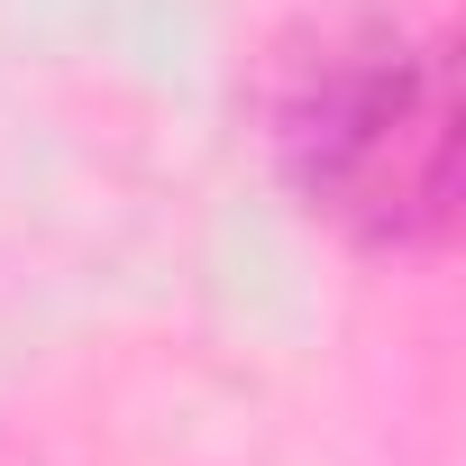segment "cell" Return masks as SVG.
I'll list each match as a JSON object with an SVG mask.
<instances>
[{"label":"cell","mask_w":466,"mask_h":466,"mask_svg":"<svg viewBox=\"0 0 466 466\" xmlns=\"http://www.w3.org/2000/svg\"><path fill=\"white\" fill-rule=\"evenodd\" d=\"M275 156L293 192L366 248H411L457 201V65L448 37L357 19L284 56Z\"/></svg>","instance_id":"6da1fadb"}]
</instances>
